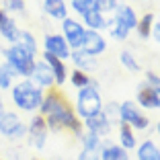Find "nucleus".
Returning <instances> with one entry per match:
<instances>
[{
    "label": "nucleus",
    "mask_w": 160,
    "mask_h": 160,
    "mask_svg": "<svg viewBox=\"0 0 160 160\" xmlns=\"http://www.w3.org/2000/svg\"><path fill=\"white\" fill-rule=\"evenodd\" d=\"M39 111H41L39 115H43L49 132L68 129V132H72L74 136H82V132H84L82 119L76 115L74 107H70L68 101L64 99L58 90H52L49 94H43Z\"/></svg>",
    "instance_id": "nucleus-1"
},
{
    "label": "nucleus",
    "mask_w": 160,
    "mask_h": 160,
    "mask_svg": "<svg viewBox=\"0 0 160 160\" xmlns=\"http://www.w3.org/2000/svg\"><path fill=\"white\" fill-rule=\"evenodd\" d=\"M10 99H12L14 107H19L21 111H27V113H33L41 107L43 101V88L35 86L29 78L19 80L17 84H12L10 88Z\"/></svg>",
    "instance_id": "nucleus-2"
},
{
    "label": "nucleus",
    "mask_w": 160,
    "mask_h": 160,
    "mask_svg": "<svg viewBox=\"0 0 160 160\" xmlns=\"http://www.w3.org/2000/svg\"><path fill=\"white\" fill-rule=\"evenodd\" d=\"M2 56H4V62L14 70V74L21 76V78H31L35 68V56L29 53L25 47H21L19 43L14 45H8L6 49H2Z\"/></svg>",
    "instance_id": "nucleus-3"
},
{
    "label": "nucleus",
    "mask_w": 160,
    "mask_h": 160,
    "mask_svg": "<svg viewBox=\"0 0 160 160\" xmlns=\"http://www.w3.org/2000/svg\"><path fill=\"white\" fill-rule=\"evenodd\" d=\"M74 111H76V115H78L82 121L88 119V117H94L97 113L103 111V99H101V92H99L97 82H92L90 86L78 90Z\"/></svg>",
    "instance_id": "nucleus-4"
},
{
    "label": "nucleus",
    "mask_w": 160,
    "mask_h": 160,
    "mask_svg": "<svg viewBox=\"0 0 160 160\" xmlns=\"http://www.w3.org/2000/svg\"><path fill=\"white\" fill-rule=\"evenodd\" d=\"M119 121L127 123L133 132H144V129L150 127V119L142 113L140 107L133 101H123L119 105Z\"/></svg>",
    "instance_id": "nucleus-5"
},
{
    "label": "nucleus",
    "mask_w": 160,
    "mask_h": 160,
    "mask_svg": "<svg viewBox=\"0 0 160 160\" xmlns=\"http://www.w3.org/2000/svg\"><path fill=\"white\" fill-rule=\"evenodd\" d=\"M0 133L10 140H21L27 133V125L21 121V117L12 111H2L0 113Z\"/></svg>",
    "instance_id": "nucleus-6"
},
{
    "label": "nucleus",
    "mask_w": 160,
    "mask_h": 160,
    "mask_svg": "<svg viewBox=\"0 0 160 160\" xmlns=\"http://www.w3.org/2000/svg\"><path fill=\"white\" fill-rule=\"evenodd\" d=\"M84 25L80 23V21L76 19H70V17H66V19L62 21V37L66 39L68 47L70 49H80V43H82V37H84Z\"/></svg>",
    "instance_id": "nucleus-7"
},
{
    "label": "nucleus",
    "mask_w": 160,
    "mask_h": 160,
    "mask_svg": "<svg viewBox=\"0 0 160 160\" xmlns=\"http://www.w3.org/2000/svg\"><path fill=\"white\" fill-rule=\"evenodd\" d=\"M43 52L45 53H52V56L60 58L62 62L68 60L70 58V47H68L66 39L62 37L60 33H47L45 37H43Z\"/></svg>",
    "instance_id": "nucleus-8"
},
{
    "label": "nucleus",
    "mask_w": 160,
    "mask_h": 160,
    "mask_svg": "<svg viewBox=\"0 0 160 160\" xmlns=\"http://www.w3.org/2000/svg\"><path fill=\"white\" fill-rule=\"evenodd\" d=\"M80 144H82V150L78 154V160H101V150H103V140L92 133H82L80 136Z\"/></svg>",
    "instance_id": "nucleus-9"
},
{
    "label": "nucleus",
    "mask_w": 160,
    "mask_h": 160,
    "mask_svg": "<svg viewBox=\"0 0 160 160\" xmlns=\"http://www.w3.org/2000/svg\"><path fill=\"white\" fill-rule=\"evenodd\" d=\"M47 132H49V129H47V123H45V119H43V115H33L31 121H29V125H27V133H29V138H31V146L41 150V148L45 146Z\"/></svg>",
    "instance_id": "nucleus-10"
},
{
    "label": "nucleus",
    "mask_w": 160,
    "mask_h": 160,
    "mask_svg": "<svg viewBox=\"0 0 160 160\" xmlns=\"http://www.w3.org/2000/svg\"><path fill=\"white\" fill-rule=\"evenodd\" d=\"M80 49L94 58V56H99V53H103L105 49H107V39H105L99 31H90V29H86L84 37H82V43H80Z\"/></svg>",
    "instance_id": "nucleus-11"
},
{
    "label": "nucleus",
    "mask_w": 160,
    "mask_h": 160,
    "mask_svg": "<svg viewBox=\"0 0 160 160\" xmlns=\"http://www.w3.org/2000/svg\"><path fill=\"white\" fill-rule=\"evenodd\" d=\"M138 107L160 109V86H148L146 82H142L138 88Z\"/></svg>",
    "instance_id": "nucleus-12"
},
{
    "label": "nucleus",
    "mask_w": 160,
    "mask_h": 160,
    "mask_svg": "<svg viewBox=\"0 0 160 160\" xmlns=\"http://www.w3.org/2000/svg\"><path fill=\"white\" fill-rule=\"evenodd\" d=\"M31 82L39 88H52L56 84V78H53V72L52 68L47 66L45 62H35V68H33V74H31Z\"/></svg>",
    "instance_id": "nucleus-13"
},
{
    "label": "nucleus",
    "mask_w": 160,
    "mask_h": 160,
    "mask_svg": "<svg viewBox=\"0 0 160 160\" xmlns=\"http://www.w3.org/2000/svg\"><path fill=\"white\" fill-rule=\"evenodd\" d=\"M84 127H86V132L88 133H92V136H97V138H101L103 140L105 136H109V132H111V121L107 119V115L101 111V113H97L94 117H88V119H84Z\"/></svg>",
    "instance_id": "nucleus-14"
},
{
    "label": "nucleus",
    "mask_w": 160,
    "mask_h": 160,
    "mask_svg": "<svg viewBox=\"0 0 160 160\" xmlns=\"http://www.w3.org/2000/svg\"><path fill=\"white\" fill-rule=\"evenodd\" d=\"M43 62H45L47 66L52 68V72H53V78H56V84L60 86V84H64L68 80V70H66V64L60 60V58H56V56H52V53H45L43 52Z\"/></svg>",
    "instance_id": "nucleus-15"
},
{
    "label": "nucleus",
    "mask_w": 160,
    "mask_h": 160,
    "mask_svg": "<svg viewBox=\"0 0 160 160\" xmlns=\"http://www.w3.org/2000/svg\"><path fill=\"white\" fill-rule=\"evenodd\" d=\"M70 60H72V64L76 66V70L86 72V74L97 68V60H94L92 56H88V53H84L82 49H72V52H70Z\"/></svg>",
    "instance_id": "nucleus-16"
},
{
    "label": "nucleus",
    "mask_w": 160,
    "mask_h": 160,
    "mask_svg": "<svg viewBox=\"0 0 160 160\" xmlns=\"http://www.w3.org/2000/svg\"><path fill=\"white\" fill-rule=\"evenodd\" d=\"M113 19L119 21V23H121L125 29H129V31H133V29L138 27V14H136V10H133L132 6H127V4H119L117 6Z\"/></svg>",
    "instance_id": "nucleus-17"
},
{
    "label": "nucleus",
    "mask_w": 160,
    "mask_h": 160,
    "mask_svg": "<svg viewBox=\"0 0 160 160\" xmlns=\"http://www.w3.org/2000/svg\"><path fill=\"white\" fill-rule=\"evenodd\" d=\"M43 10H45V14L52 17L53 21H64L68 17L66 0H43Z\"/></svg>",
    "instance_id": "nucleus-18"
},
{
    "label": "nucleus",
    "mask_w": 160,
    "mask_h": 160,
    "mask_svg": "<svg viewBox=\"0 0 160 160\" xmlns=\"http://www.w3.org/2000/svg\"><path fill=\"white\" fill-rule=\"evenodd\" d=\"M82 21H84V29H90V31H103L107 29V19H105V14H101L97 8H90L82 14Z\"/></svg>",
    "instance_id": "nucleus-19"
},
{
    "label": "nucleus",
    "mask_w": 160,
    "mask_h": 160,
    "mask_svg": "<svg viewBox=\"0 0 160 160\" xmlns=\"http://www.w3.org/2000/svg\"><path fill=\"white\" fill-rule=\"evenodd\" d=\"M138 160H160V148L152 140H144L138 146Z\"/></svg>",
    "instance_id": "nucleus-20"
},
{
    "label": "nucleus",
    "mask_w": 160,
    "mask_h": 160,
    "mask_svg": "<svg viewBox=\"0 0 160 160\" xmlns=\"http://www.w3.org/2000/svg\"><path fill=\"white\" fill-rule=\"evenodd\" d=\"M101 160H129V154L119 144H105L101 150Z\"/></svg>",
    "instance_id": "nucleus-21"
},
{
    "label": "nucleus",
    "mask_w": 160,
    "mask_h": 160,
    "mask_svg": "<svg viewBox=\"0 0 160 160\" xmlns=\"http://www.w3.org/2000/svg\"><path fill=\"white\" fill-rule=\"evenodd\" d=\"M119 146L123 150H133L136 148V132L127 123H121L119 125Z\"/></svg>",
    "instance_id": "nucleus-22"
},
{
    "label": "nucleus",
    "mask_w": 160,
    "mask_h": 160,
    "mask_svg": "<svg viewBox=\"0 0 160 160\" xmlns=\"http://www.w3.org/2000/svg\"><path fill=\"white\" fill-rule=\"evenodd\" d=\"M0 37H4V41H8L10 45L19 43V37H21V29H19V25L14 23L12 19H8V21H6V25L0 29Z\"/></svg>",
    "instance_id": "nucleus-23"
},
{
    "label": "nucleus",
    "mask_w": 160,
    "mask_h": 160,
    "mask_svg": "<svg viewBox=\"0 0 160 160\" xmlns=\"http://www.w3.org/2000/svg\"><path fill=\"white\" fill-rule=\"evenodd\" d=\"M154 21H156V17L152 12H146L144 17H140L138 19V27H136V31H138V35H140L142 39H148L152 35V27H154Z\"/></svg>",
    "instance_id": "nucleus-24"
},
{
    "label": "nucleus",
    "mask_w": 160,
    "mask_h": 160,
    "mask_svg": "<svg viewBox=\"0 0 160 160\" xmlns=\"http://www.w3.org/2000/svg\"><path fill=\"white\" fill-rule=\"evenodd\" d=\"M14 70L8 66V64H0V90H8L12 88V80H14Z\"/></svg>",
    "instance_id": "nucleus-25"
},
{
    "label": "nucleus",
    "mask_w": 160,
    "mask_h": 160,
    "mask_svg": "<svg viewBox=\"0 0 160 160\" xmlns=\"http://www.w3.org/2000/svg\"><path fill=\"white\" fill-rule=\"evenodd\" d=\"M70 82H72V86H74V88H86V86H90L94 82L92 78H90L88 74H86V72H80V70H74L70 74Z\"/></svg>",
    "instance_id": "nucleus-26"
},
{
    "label": "nucleus",
    "mask_w": 160,
    "mask_h": 160,
    "mask_svg": "<svg viewBox=\"0 0 160 160\" xmlns=\"http://www.w3.org/2000/svg\"><path fill=\"white\" fill-rule=\"evenodd\" d=\"M119 62H121L123 68H127L129 72H140V62L136 60V56H133L129 49H123V52L119 53Z\"/></svg>",
    "instance_id": "nucleus-27"
},
{
    "label": "nucleus",
    "mask_w": 160,
    "mask_h": 160,
    "mask_svg": "<svg viewBox=\"0 0 160 160\" xmlns=\"http://www.w3.org/2000/svg\"><path fill=\"white\" fill-rule=\"evenodd\" d=\"M19 45L25 47L29 53H37V39L33 37V33L31 31H21V37H19Z\"/></svg>",
    "instance_id": "nucleus-28"
},
{
    "label": "nucleus",
    "mask_w": 160,
    "mask_h": 160,
    "mask_svg": "<svg viewBox=\"0 0 160 160\" xmlns=\"http://www.w3.org/2000/svg\"><path fill=\"white\" fill-rule=\"evenodd\" d=\"M109 31H111V37L117 39V41H123V39H127V35H129V29H125L119 21H111V23H107Z\"/></svg>",
    "instance_id": "nucleus-29"
},
{
    "label": "nucleus",
    "mask_w": 160,
    "mask_h": 160,
    "mask_svg": "<svg viewBox=\"0 0 160 160\" xmlns=\"http://www.w3.org/2000/svg\"><path fill=\"white\" fill-rule=\"evenodd\" d=\"M117 6H119V0H94V8L99 10L101 14L115 12Z\"/></svg>",
    "instance_id": "nucleus-30"
},
{
    "label": "nucleus",
    "mask_w": 160,
    "mask_h": 160,
    "mask_svg": "<svg viewBox=\"0 0 160 160\" xmlns=\"http://www.w3.org/2000/svg\"><path fill=\"white\" fill-rule=\"evenodd\" d=\"M70 6L74 12H78L80 17L86 12V10L94 8V0H70Z\"/></svg>",
    "instance_id": "nucleus-31"
},
{
    "label": "nucleus",
    "mask_w": 160,
    "mask_h": 160,
    "mask_svg": "<svg viewBox=\"0 0 160 160\" xmlns=\"http://www.w3.org/2000/svg\"><path fill=\"white\" fill-rule=\"evenodd\" d=\"M4 10L6 12H25V0H6Z\"/></svg>",
    "instance_id": "nucleus-32"
},
{
    "label": "nucleus",
    "mask_w": 160,
    "mask_h": 160,
    "mask_svg": "<svg viewBox=\"0 0 160 160\" xmlns=\"http://www.w3.org/2000/svg\"><path fill=\"white\" fill-rule=\"evenodd\" d=\"M148 86H160V76L158 74H154V72H146V80H144Z\"/></svg>",
    "instance_id": "nucleus-33"
},
{
    "label": "nucleus",
    "mask_w": 160,
    "mask_h": 160,
    "mask_svg": "<svg viewBox=\"0 0 160 160\" xmlns=\"http://www.w3.org/2000/svg\"><path fill=\"white\" fill-rule=\"evenodd\" d=\"M150 37H154V41L160 45V17L154 21V27H152V35Z\"/></svg>",
    "instance_id": "nucleus-34"
},
{
    "label": "nucleus",
    "mask_w": 160,
    "mask_h": 160,
    "mask_svg": "<svg viewBox=\"0 0 160 160\" xmlns=\"http://www.w3.org/2000/svg\"><path fill=\"white\" fill-rule=\"evenodd\" d=\"M8 19H10V17H8V12H6L4 8H0V29H2V27L6 25V21H8Z\"/></svg>",
    "instance_id": "nucleus-35"
},
{
    "label": "nucleus",
    "mask_w": 160,
    "mask_h": 160,
    "mask_svg": "<svg viewBox=\"0 0 160 160\" xmlns=\"http://www.w3.org/2000/svg\"><path fill=\"white\" fill-rule=\"evenodd\" d=\"M156 132H158V136H160V121H158V125H156Z\"/></svg>",
    "instance_id": "nucleus-36"
}]
</instances>
